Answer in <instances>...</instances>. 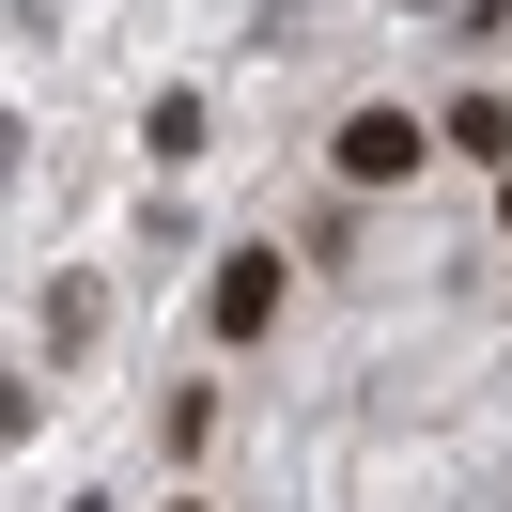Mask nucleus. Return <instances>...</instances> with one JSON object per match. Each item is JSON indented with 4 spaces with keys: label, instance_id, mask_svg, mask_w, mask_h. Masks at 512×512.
I'll use <instances>...</instances> for the list:
<instances>
[{
    "label": "nucleus",
    "instance_id": "obj_2",
    "mask_svg": "<svg viewBox=\"0 0 512 512\" xmlns=\"http://www.w3.org/2000/svg\"><path fill=\"white\" fill-rule=\"evenodd\" d=\"M202 311H218V342H264V326H280V249H233Z\"/></svg>",
    "mask_w": 512,
    "mask_h": 512
},
{
    "label": "nucleus",
    "instance_id": "obj_3",
    "mask_svg": "<svg viewBox=\"0 0 512 512\" xmlns=\"http://www.w3.org/2000/svg\"><path fill=\"white\" fill-rule=\"evenodd\" d=\"M497 218H512V187H497Z\"/></svg>",
    "mask_w": 512,
    "mask_h": 512
},
{
    "label": "nucleus",
    "instance_id": "obj_1",
    "mask_svg": "<svg viewBox=\"0 0 512 512\" xmlns=\"http://www.w3.org/2000/svg\"><path fill=\"white\" fill-rule=\"evenodd\" d=\"M419 140H435L419 109H342V187H404V171H419Z\"/></svg>",
    "mask_w": 512,
    "mask_h": 512
},
{
    "label": "nucleus",
    "instance_id": "obj_4",
    "mask_svg": "<svg viewBox=\"0 0 512 512\" xmlns=\"http://www.w3.org/2000/svg\"><path fill=\"white\" fill-rule=\"evenodd\" d=\"M187 512H202V497H187Z\"/></svg>",
    "mask_w": 512,
    "mask_h": 512
}]
</instances>
